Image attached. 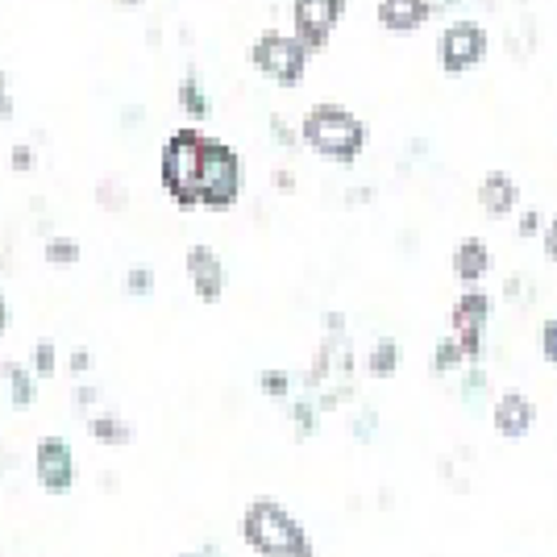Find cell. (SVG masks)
<instances>
[{
  "instance_id": "obj_1",
  "label": "cell",
  "mask_w": 557,
  "mask_h": 557,
  "mask_svg": "<svg viewBox=\"0 0 557 557\" xmlns=\"http://www.w3.org/2000/svg\"><path fill=\"white\" fill-rule=\"evenodd\" d=\"M242 541L258 557H317L304 524L278 499H255L242 516Z\"/></svg>"
},
{
  "instance_id": "obj_2",
  "label": "cell",
  "mask_w": 557,
  "mask_h": 557,
  "mask_svg": "<svg viewBox=\"0 0 557 557\" xmlns=\"http://www.w3.org/2000/svg\"><path fill=\"white\" fill-rule=\"evenodd\" d=\"M304 141L312 150H321L329 159H358L362 154V141H367V129L354 113H346L342 104H317L312 113L304 116Z\"/></svg>"
},
{
  "instance_id": "obj_3",
  "label": "cell",
  "mask_w": 557,
  "mask_h": 557,
  "mask_svg": "<svg viewBox=\"0 0 557 557\" xmlns=\"http://www.w3.org/2000/svg\"><path fill=\"white\" fill-rule=\"evenodd\" d=\"M205 134L180 129L163 146V184L180 205H200V166H205Z\"/></svg>"
},
{
  "instance_id": "obj_4",
  "label": "cell",
  "mask_w": 557,
  "mask_h": 557,
  "mask_svg": "<svg viewBox=\"0 0 557 557\" xmlns=\"http://www.w3.org/2000/svg\"><path fill=\"white\" fill-rule=\"evenodd\" d=\"M237 154H233L225 141L209 138L205 141V166H200V205L209 209H230L237 200Z\"/></svg>"
},
{
  "instance_id": "obj_5",
  "label": "cell",
  "mask_w": 557,
  "mask_h": 557,
  "mask_svg": "<svg viewBox=\"0 0 557 557\" xmlns=\"http://www.w3.org/2000/svg\"><path fill=\"white\" fill-rule=\"evenodd\" d=\"M304 59H308V50H304V42L296 38V34H278V29L258 34V42H255L258 71H267V75H271L275 84H283V88L300 84Z\"/></svg>"
},
{
  "instance_id": "obj_6",
  "label": "cell",
  "mask_w": 557,
  "mask_h": 557,
  "mask_svg": "<svg viewBox=\"0 0 557 557\" xmlns=\"http://www.w3.org/2000/svg\"><path fill=\"white\" fill-rule=\"evenodd\" d=\"M491 296L487 292H462L458 304H454V312H449V329H454V337H458V346L466 349V362H479L483 358V329L491 321Z\"/></svg>"
},
{
  "instance_id": "obj_7",
  "label": "cell",
  "mask_w": 557,
  "mask_h": 557,
  "mask_svg": "<svg viewBox=\"0 0 557 557\" xmlns=\"http://www.w3.org/2000/svg\"><path fill=\"white\" fill-rule=\"evenodd\" d=\"M487 54V29L479 22H449L437 38V59L449 75L474 67Z\"/></svg>"
},
{
  "instance_id": "obj_8",
  "label": "cell",
  "mask_w": 557,
  "mask_h": 557,
  "mask_svg": "<svg viewBox=\"0 0 557 557\" xmlns=\"http://www.w3.org/2000/svg\"><path fill=\"white\" fill-rule=\"evenodd\" d=\"M34 474L47 495H67L75 487V454L63 437H42L34 445Z\"/></svg>"
},
{
  "instance_id": "obj_9",
  "label": "cell",
  "mask_w": 557,
  "mask_h": 557,
  "mask_svg": "<svg viewBox=\"0 0 557 557\" xmlns=\"http://www.w3.org/2000/svg\"><path fill=\"white\" fill-rule=\"evenodd\" d=\"M342 9H346V0H296L292 4V22H296V38L304 42V50L325 47Z\"/></svg>"
},
{
  "instance_id": "obj_10",
  "label": "cell",
  "mask_w": 557,
  "mask_h": 557,
  "mask_svg": "<svg viewBox=\"0 0 557 557\" xmlns=\"http://www.w3.org/2000/svg\"><path fill=\"white\" fill-rule=\"evenodd\" d=\"M491 420H495V433H499V437L520 442V437H529V433H533L536 408L524 392H504L499 399H495V408H491Z\"/></svg>"
},
{
  "instance_id": "obj_11",
  "label": "cell",
  "mask_w": 557,
  "mask_h": 557,
  "mask_svg": "<svg viewBox=\"0 0 557 557\" xmlns=\"http://www.w3.org/2000/svg\"><path fill=\"white\" fill-rule=\"evenodd\" d=\"M187 275H191L196 296L205 304L221 300V292H225V267H221V258L212 255L209 246H191L187 250Z\"/></svg>"
},
{
  "instance_id": "obj_12",
  "label": "cell",
  "mask_w": 557,
  "mask_h": 557,
  "mask_svg": "<svg viewBox=\"0 0 557 557\" xmlns=\"http://www.w3.org/2000/svg\"><path fill=\"white\" fill-rule=\"evenodd\" d=\"M433 4L429 0H379V22L387 29H417L429 22Z\"/></svg>"
},
{
  "instance_id": "obj_13",
  "label": "cell",
  "mask_w": 557,
  "mask_h": 557,
  "mask_svg": "<svg viewBox=\"0 0 557 557\" xmlns=\"http://www.w3.org/2000/svg\"><path fill=\"white\" fill-rule=\"evenodd\" d=\"M516 200H520V187L511 184L504 171H491L487 180L479 184V205L491 212V216H508L516 209Z\"/></svg>"
},
{
  "instance_id": "obj_14",
  "label": "cell",
  "mask_w": 557,
  "mask_h": 557,
  "mask_svg": "<svg viewBox=\"0 0 557 557\" xmlns=\"http://www.w3.org/2000/svg\"><path fill=\"white\" fill-rule=\"evenodd\" d=\"M454 271H458L462 283H479L491 271V250L479 237H466L462 246L454 250Z\"/></svg>"
},
{
  "instance_id": "obj_15",
  "label": "cell",
  "mask_w": 557,
  "mask_h": 557,
  "mask_svg": "<svg viewBox=\"0 0 557 557\" xmlns=\"http://www.w3.org/2000/svg\"><path fill=\"white\" fill-rule=\"evenodd\" d=\"M92 437L104 445H129L134 442V429L121 417H113V412H100V417H92Z\"/></svg>"
},
{
  "instance_id": "obj_16",
  "label": "cell",
  "mask_w": 557,
  "mask_h": 557,
  "mask_svg": "<svg viewBox=\"0 0 557 557\" xmlns=\"http://www.w3.org/2000/svg\"><path fill=\"white\" fill-rule=\"evenodd\" d=\"M395 367H399V346H395L392 337H379L371 349V358H367V371H371L374 379H392Z\"/></svg>"
},
{
  "instance_id": "obj_17",
  "label": "cell",
  "mask_w": 557,
  "mask_h": 557,
  "mask_svg": "<svg viewBox=\"0 0 557 557\" xmlns=\"http://www.w3.org/2000/svg\"><path fill=\"white\" fill-rule=\"evenodd\" d=\"M466 362V349L458 346V337L449 333V337H442L437 342V349H433V371L437 374H449V371H458Z\"/></svg>"
},
{
  "instance_id": "obj_18",
  "label": "cell",
  "mask_w": 557,
  "mask_h": 557,
  "mask_svg": "<svg viewBox=\"0 0 557 557\" xmlns=\"http://www.w3.org/2000/svg\"><path fill=\"white\" fill-rule=\"evenodd\" d=\"M292 420H296V437H300V442H308V437L317 433V408H312L308 399H300V404H296Z\"/></svg>"
},
{
  "instance_id": "obj_19",
  "label": "cell",
  "mask_w": 557,
  "mask_h": 557,
  "mask_svg": "<svg viewBox=\"0 0 557 557\" xmlns=\"http://www.w3.org/2000/svg\"><path fill=\"white\" fill-rule=\"evenodd\" d=\"M262 395H271V399H283V395L292 392V374L287 371H262Z\"/></svg>"
},
{
  "instance_id": "obj_20",
  "label": "cell",
  "mask_w": 557,
  "mask_h": 557,
  "mask_svg": "<svg viewBox=\"0 0 557 557\" xmlns=\"http://www.w3.org/2000/svg\"><path fill=\"white\" fill-rule=\"evenodd\" d=\"M180 96H184L187 113L191 116H205L209 113V100L200 96V88H196V79H184V88H180Z\"/></svg>"
},
{
  "instance_id": "obj_21",
  "label": "cell",
  "mask_w": 557,
  "mask_h": 557,
  "mask_svg": "<svg viewBox=\"0 0 557 557\" xmlns=\"http://www.w3.org/2000/svg\"><path fill=\"white\" fill-rule=\"evenodd\" d=\"M47 258L50 262H75V258H79V246H75L71 237H54L47 246Z\"/></svg>"
},
{
  "instance_id": "obj_22",
  "label": "cell",
  "mask_w": 557,
  "mask_h": 557,
  "mask_svg": "<svg viewBox=\"0 0 557 557\" xmlns=\"http://www.w3.org/2000/svg\"><path fill=\"white\" fill-rule=\"evenodd\" d=\"M125 287H129V296H150L154 292V275L150 271H129V278H125Z\"/></svg>"
},
{
  "instance_id": "obj_23",
  "label": "cell",
  "mask_w": 557,
  "mask_h": 557,
  "mask_svg": "<svg viewBox=\"0 0 557 557\" xmlns=\"http://www.w3.org/2000/svg\"><path fill=\"white\" fill-rule=\"evenodd\" d=\"M541 354H545V362L557 367V321H545V325H541Z\"/></svg>"
},
{
  "instance_id": "obj_24",
  "label": "cell",
  "mask_w": 557,
  "mask_h": 557,
  "mask_svg": "<svg viewBox=\"0 0 557 557\" xmlns=\"http://www.w3.org/2000/svg\"><path fill=\"white\" fill-rule=\"evenodd\" d=\"M34 371L38 374L54 371V346H50V342H38V346H34Z\"/></svg>"
},
{
  "instance_id": "obj_25",
  "label": "cell",
  "mask_w": 557,
  "mask_h": 557,
  "mask_svg": "<svg viewBox=\"0 0 557 557\" xmlns=\"http://www.w3.org/2000/svg\"><path fill=\"white\" fill-rule=\"evenodd\" d=\"M9 379H13V404H29L34 399V387H29V379H25L22 371H9Z\"/></svg>"
},
{
  "instance_id": "obj_26",
  "label": "cell",
  "mask_w": 557,
  "mask_h": 557,
  "mask_svg": "<svg viewBox=\"0 0 557 557\" xmlns=\"http://www.w3.org/2000/svg\"><path fill=\"white\" fill-rule=\"evenodd\" d=\"M483 387H487V374H483L479 367H474V371L466 374V387H462L466 399H479V392H483Z\"/></svg>"
},
{
  "instance_id": "obj_27",
  "label": "cell",
  "mask_w": 557,
  "mask_h": 557,
  "mask_svg": "<svg viewBox=\"0 0 557 557\" xmlns=\"http://www.w3.org/2000/svg\"><path fill=\"white\" fill-rule=\"evenodd\" d=\"M13 116V100H9V84H4V71H0V121Z\"/></svg>"
},
{
  "instance_id": "obj_28",
  "label": "cell",
  "mask_w": 557,
  "mask_h": 557,
  "mask_svg": "<svg viewBox=\"0 0 557 557\" xmlns=\"http://www.w3.org/2000/svg\"><path fill=\"white\" fill-rule=\"evenodd\" d=\"M545 258H549V262H557V221L545 230Z\"/></svg>"
},
{
  "instance_id": "obj_29",
  "label": "cell",
  "mask_w": 557,
  "mask_h": 557,
  "mask_svg": "<svg viewBox=\"0 0 557 557\" xmlns=\"http://www.w3.org/2000/svg\"><path fill=\"white\" fill-rule=\"evenodd\" d=\"M371 429H374V412H362V420H358V437L367 442V437H371Z\"/></svg>"
},
{
  "instance_id": "obj_30",
  "label": "cell",
  "mask_w": 557,
  "mask_h": 557,
  "mask_svg": "<svg viewBox=\"0 0 557 557\" xmlns=\"http://www.w3.org/2000/svg\"><path fill=\"white\" fill-rule=\"evenodd\" d=\"M536 225H541V221H536V212H524V221H520V233H536Z\"/></svg>"
},
{
  "instance_id": "obj_31",
  "label": "cell",
  "mask_w": 557,
  "mask_h": 557,
  "mask_svg": "<svg viewBox=\"0 0 557 557\" xmlns=\"http://www.w3.org/2000/svg\"><path fill=\"white\" fill-rule=\"evenodd\" d=\"M4 325H9V308H4V300H0V333H4Z\"/></svg>"
}]
</instances>
